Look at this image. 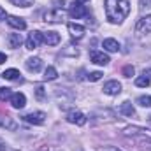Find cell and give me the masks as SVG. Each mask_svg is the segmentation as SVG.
<instances>
[{"mask_svg":"<svg viewBox=\"0 0 151 151\" xmlns=\"http://www.w3.org/2000/svg\"><path fill=\"white\" fill-rule=\"evenodd\" d=\"M7 23H9V27H12L16 30H25L27 28V21L23 18H18V16H7Z\"/></svg>","mask_w":151,"mask_h":151,"instance_id":"12","label":"cell"},{"mask_svg":"<svg viewBox=\"0 0 151 151\" xmlns=\"http://www.w3.org/2000/svg\"><path fill=\"white\" fill-rule=\"evenodd\" d=\"M56 77H58V72H56L55 67H47V69L44 70V79H46V81H55Z\"/></svg>","mask_w":151,"mask_h":151,"instance_id":"21","label":"cell"},{"mask_svg":"<svg viewBox=\"0 0 151 151\" xmlns=\"http://www.w3.org/2000/svg\"><path fill=\"white\" fill-rule=\"evenodd\" d=\"M23 119L27 123H32V125H42L44 119H46V114L42 113V111H35V113H30V114H27V116H23Z\"/></svg>","mask_w":151,"mask_h":151,"instance_id":"8","label":"cell"},{"mask_svg":"<svg viewBox=\"0 0 151 151\" xmlns=\"http://www.w3.org/2000/svg\"><path fill=\"white\" fill-rule=\"evenodd\" d=\"M14 5H18V7H30V5H34V0H11Z\"/></svg>","mask_w":151,"mask_h":151,"instance_id":"24","label":"cell"},{"mask_svg":"<svg viewBox=\"0 0 151 151\" xmlns=\"http://www.w3.org/2000/svg\"><path fill=\"white\" fill-rule=\"evenodd\" d=\"M0 127H7V128H14V123L11 121L9 116H5V119H0Z\"/></svg>","mask_w":151,"mask_h":151,"instance_id":"27","label":"cell"},{"mask_svg":"<svg viewBox=\"0 0 151 151\" xmlns=\"http://www.w3.org/2000/svg\"><path fill=\"white\" fill-rule=\"evenodd\" d=\"M102 90L107 95H118V93H121V83H118V81H107Z\"/></svg>","mask_w":151,"mask_h":151,"instance_id":"11","label":"cell"},{"mask_svg":"<svg viewBox=\"0 0 151 151\" xmlns=\"http://www.w3.org/2000/svg\"><path fill=\"white\" fill-rule=\"evenodd\" d=\"M12 95L11 88H0V100H9Z\"/></svg>","mask_w":151,"mask_h":151,"instance_id":"23","label":"cell"},{"mask_svg":"<svg viewBox=\"0 0 151 151\" xmlns=\"http://www.w3.org/2000/svg\"><path fill=\"white\" fill-rule=\"evenodd\" d=\"M67 28H69V32H70V35L74 39H81L84 35V27L83 25H77V23H69L67 25Z\"/></svg>","mask_w":151,"mask_h":151,"instance_id":"13","label":"cell"},{"mask_svg":"<svg viewBox=\"0 0 151 151\" xmlns=\"http://www.w3.org/2000/svg\"><path fill=\"white\" fill-rule=\"evenodd\" d=\"M0 151H11L9 148H7V144H5V142H4L2 139H0Z\"/></svg>","mask_w":151,"mask_h":151,"instance_id":"30","label":"cell"},{"mask_svg":"<svg viewBox=\"0 0 151 151\" xmlns=\"http://www.w3.org/2000/svg\"><path fill=\"white\" fill-rule=\"evenodd\" d=\"M134 72H135V69H134L132 65L123 67V76H125V77H132V76H134Z\"/></svg>","mask_w":151,"mask_h":151,"instance_id":"26","label":"cell"},{"mask_svg":"<svg viewBox=\"0 0 151 151\" xmlns=\"http://www.w3.org/2000/svg\"><path fill=\"white\" fill-rule=\"evenodd\" d=\"M19 70H16V69H7L4 74H2V77L4 79H9V81H18L19 79Z\"/></svg>","mask_w":151,"mask_h":151,"instance_id":"20","label":"cell"},{"mask_svg":"<svg viewBox=\"0 0 151 151\" xmlns=\"http://www.w3.org/2000/svg\"><path fill=\"white\" fill-rule=\"evenodd\" d=\"M125 135H132L134 139H141V141H151V130L139 128V127H128V128H125Z\"/></svg>","mask_w":151,"mask_h":151,"instance_id":"2","label":"cell"},{"mask_svg":"<svg viewBox=\"0 0 151 151\" xmlns=\"http://www.w3.org/2000/svg\"><path fill=\"white\" fill-rule=\"evenodd\" d=\"M102 72H100V70H95V72H90V74H88V81H91V83H95V81H100V79H102Z\"/></svg>","mask_w":151,"mask_h":151,"instance_id":"25","label":"cell"},{"mask_svg":"<svg viewBox=\"0 0 151 151\" xmlns=\"http://www.w3.org/2000/svg\"><path fill=\"white\" fill-rule=\"evenodd\" d=\"M135 34L137 35H146V34H151V14L141 18L135 25Z\"/></svg>","mask_w":151,"mask_h":151,"instance_id":"4","label":"cell"},{"mask_svg":"<svg viewBox=\"0 0 151 151\" xmlns=\"http://www.w3.org/2000/svg\"><path fill=\"white\" fill-rule=\"evenodd\" d=\"M35 95H37L39 100H42V99H44V88H42V86H37V90H35Z\"/></svg>","mask_w":151,"mask_h":151,"instance_id":"28","label":"cell"},{"mask_svg":"<svg viewBox=\"0 0 151 151\" xmlns=\"http://www.w3.org/2000/svg\"><path fill=\"white\" fill-rule=\"evenodd\" d=\"M99 151H121V150H118V148H114V146H109V148H100Z\"/></svg>","mask_w":151,"mask_h":151,"instance_id":"31","label":"cell"},{"mask_svg":"<svg viewBox=\"0 0 151 151\" xmlns=\"http://www.w3.org/2000/svg\"><path fill=\"white\" fill-rule=\"evenodd\" d=\"M130 12V2L128 0H106V18L119 25Z\"/></svg>","mask_w":151,"mask_h":151,"instance_id":"1","label":"cell"},{"mask_svg":"<svg viewBox=\"0 0 151 151\" xmlns=\"http://www.w3.org/2000/svg\"><path fill=\"white\" fill-rule=\"evenodd\" d=\"M67 121L69 123H74L77 127H83L86 123V116L83 113H79V111H70V113L67 114Z\"/></svg>","mask_w":151,"mask_h":151,"instance_id":"9","label":"cell"},{"mask_svg":"<svg viewBox=\"0 0 151 151\" xmlns=\"http://www.w3.org/2000/svg\"><path fill=\"white\" fill-rule=\"evenodd\" d=\"M5 18H7V14H5V11H4V7L0 5V21H2V19H5Z\"/></svg>","mask_w":151,"mask_h":151,"instance_id":"32","label":"cell"},{"mask_svg":"<svg viewBox=\"0 0 151 151\" xmlns=\"http://www.w3.org/2000/svg\"><path fill=\"white\" fill-rule=\"evenodd\" d=\"M7 42H9V47L16 49V47H19V46H21L23 37H21V34H11V35L7 37Z\"/></svg>","mask_w":151,"mask_h":151,"instance_id":"18","label":"cell"},{"mask_svg":"<svg viewBox=\"0 0 151 151\" xmlns=\"http://www.w3.org/2000/svg\"><path fill=\"white\" fill-rule=\"evenodd\" d=\"M102 46H104V49L109 51V53H116V51L119 49V42H118L116 39H104Z\"/></svg>","mask_w":151,"mask_h":151,"instance_id":"17","label":"cell"},{"mask_svg":"<svg viewBox=\"0 0 151 151\" xmlns=\"http://www.w3.org/2000/svg\"><path fill=\"white\" fill-rule=\"evenodd\" d=\"M150 84H151V70H144L142 76H139L135 79V86H139V88H146Z\"/></svg>","mask_w":151,"mask_h":151,"instance_id":"14","label":"cell"},{"mask_svg":"<svg viewBox=\"0 0 151 151\" xmlns=\"http://www.w3.org/2000/svg\"><path fill=\"white\" fill-rule=\"evenodd\" d=\"M77 2H81V4H83V2H88V0H77Z\"/></svg>","mask_w":151,"mask_h":151,"instance_id":"34","label":"cell"},{"mask_svg":"<svg viewBox=\"0 0 151 151\" xmlns=\"http://www.w3.org/2000/svg\"><path fill=\"white\" fill-rule=\"evenodd\" d=\"M4 62H7V55L5 53H0V63H4Z\"/></svg>","mask_w":151,"mask_h":151,"instance_id":"33","label":"cell"},{"mask_svg":"<svg viewBox=\"0 0 151 151\" xmlns=\"http://www.w3.org/2000/svg\"><path fill=\"white\" fill-rule=\"evenodd\" d=\"M90 58H91V62H93L95 65H107V63L111 62L109 56H107L106 53H102V51H91Z\"/></svg>","mask_w":151,"mask_h":151,"instance_id":"10","label":"cell"},{"mask_svg":"<svg viewBox=\"0 0 151 151\" xmlns=\"http://www.w3.org/2000/svg\"><path fill=\"white\" fill-rule=\"evenodd\" d=\"M69 14H70V18H74V19H81V18L88 16V9H86V5H83L81 2L74 0L72 5L69 7Z\"/></svg>","mask_w":151,"mask_h":151,"instance_id":"3","label":"cell"},{"mask_svg":"<svg viewBox=\"0 0 151 151\" xmlns=\"http://www.w3.org/2000/svg\"><path fill=\"white\" fill-rule=\"evenodd\" d=\"M137 104L142 106V107H151V97L150 95H142V97H139V99H137Z\"/></svg>","mask_w":151,"mask_h":151,"instance_id":"22","label":"cell"},{"mask_svg":"<svg viewBox=\"0 0 151 151\" xmlns=\"http://www.w3.org/2000/svg\"><path fill=\"white\" fill-rule=\"evenodd\" d=\"M42 37L47 46H56L60 42V34H56V32H46V34H42Z\"/></svg>","mask_w":151,"mask_h":151,"instance_id":"16","label":"cell"},{"mask_svg":"<svg viewBox=\"0 0 151 151\" xmlns=\"http://www.w3.org/2000/svg\"><path fill=\"white\" fill-rule=\"evenodd\" d=\"M27 69L30 72H39L42 69V60L39 56H34V58H28L27 60Z\"/></svg>","mask_w":151,"mask_h":151,"instance_id":"15","label":"cell"},{"mask_svg":"<svg viewBox=\"0 0 151 151\" xmlns=\"http://www.w3.org/2000/svg\"><path fill=\"white\" fill-rule=\"evenodd\" d=\"M9 102H11V106H12L14 109H23V107L27 106V97H25L23 93L16 91V93H12V95H11Z\"/></svg>","mask_w":151,"mask_h":151,"instance_id":"7","label":"cell"},{"mask_svg":"<svg viewBox=\"0 0 151 151\" xmlns=\"http://www.w3.org/2000/svg\"><path fill=\"white\" fill-rule=\"evenodd\" d=\"M119 113L123 114V116H134L135 114V109H134V106H132V102H123L121 106H119Z\"/></svg>","mask_w":151,"mask_h":151,"instance_id":"19","label":"cell"},{"mask_svg":"<svg viewBox=\"0 0 151 151\" xmlns=\"http://www.w3.org/2000/svg\"><path fill=\"white\" fill-rule=\"evenodd\" d=\"M44 21L46 23H60L63 21V9H55L44 14Z\"/></svg>","mask_w":151,"mask_h":151,"instance_id":"6","label":"cell"},{"mask_svg":"<svg viewBox=\"0 0 151 151\" xmlns=\"http://www.w3.org/2000/svg\"><path fill=\"white\" fill-rule=\"evenodd\" d=\"M53 4H56V7H55V9H63L65 0H53Z\"/></svg>","mask_w":151,"mask_h":151,"instance_id":"29","label":"cell"},{"mask_svg":"<svg viewBox=\"0 0 151 151\" xmlns=\"http://www.w3.org/2000/svg\"><path fill=\"white\" fill-rule=\"evenodd\" d=\"M42 42H44L42 32L34 30V32H30V34H28V37H27V47H28V49H37Z\"/></svg>","mask_w":151,"mask_h":151,"instance_id":"5","label":"cell"}]
</instances>
